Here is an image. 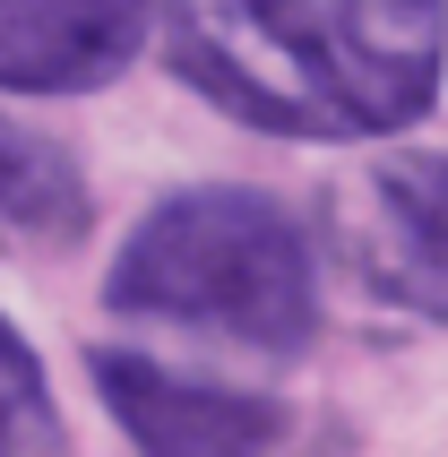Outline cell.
Listing matches in <instances>:
<instances>
[{"label": "cell", "mask_w": 448, "mask_h": 457, "mask_svg": "<svg viewBox=\"0 0 448 457\" xmlns=\"http://www.w3.org/2000/svg\"><path fill=\"white\" fill-rule=\"evenodd\" d=\"M87 371L138 457H276V440H285V406L268 388L173 371L138 345H95Z\"/></svg>", "instance_id": "277c9868"}, {"label": "cell", "mask_w": 448, "mask_h": 457, "mask_svg": "<svg viewBox=\"0 0 448 457\" xmlns=\"http://www.w3.org/2000/svg\"><path fill=\"white\" fill-rule=\"evenodd\" d=\"M147 0H0V87L9 96H87L138 61Z\"/></svg>", "instance_id": "5b68a950"}, {"label": "cell", "mask_w": 448, "mask_h": 457, "mask_svg": "<svg viewBox=\"0 0 448 457\" xmlns=\"http://www.w3.org/2000/svg\"><path fill=\"white\" fill-rule=\"evenodd\" d=\"M52 449V388L44 362L26 354V337L0 320V457H35Z\"/></svg>", "instance_id": "52a82bcc"}, {"label": "cell", "mask_w": 448, "mask_h": 457, "mask_svg": "<svg viewBox=\"0 0 448 457\" xmlns=\"http://www.w3.org/2000/svg\"><path fill=\"white\" fill-rule=\"evenodd\" d=\"M147 18L181 87L311 147L397 138L448 70V0H147Z\"/></svg>", "instance_id": "6da1fadb"}, {"label": "cell", "mask_w": 448, "mask_h": 457, "mask_svg": "<svg viewBox=\"0 0 448 457\" xmlns=\"http://www.w3.org/2000/svg\"><path fill=\"white\" fill-rule=\"evenodd\" d=\"M319 259L379 320H448V155L388 147L362 155L319 199Z\"/></svg>", "instance_id": "3957f363"}, {"label": "cell", "mask_w": 448, "mask_h": 457, "mask_svg": "<svg viewBox=\"0 0 448 457\" xmlns=\"http://www.w3.org/2000/svg\"><path fill=\"white\" fill-rule=\"evenodd\" d=\"M95 225L87 173L61 138H44L35 121L0 112V259L18 251H70Z\"/></svg>", "instance_id": "8992f818"}, {"label": "cell", "mask_w": 448, "mask_h": 457, "mask_svg": "<svg viewBox=\"0 0 448 457\" xmlns=\"http://www.w3.org/2000/svg\"><path fill=\"white\" fill-rule=\"evenodd\" d=\"M104 311L242 362H294L319 337V268L268 190L199 181L129 225L104 277Z\"/></svg>", "instance_id": "7a4b0ae2"}]
</instances>
